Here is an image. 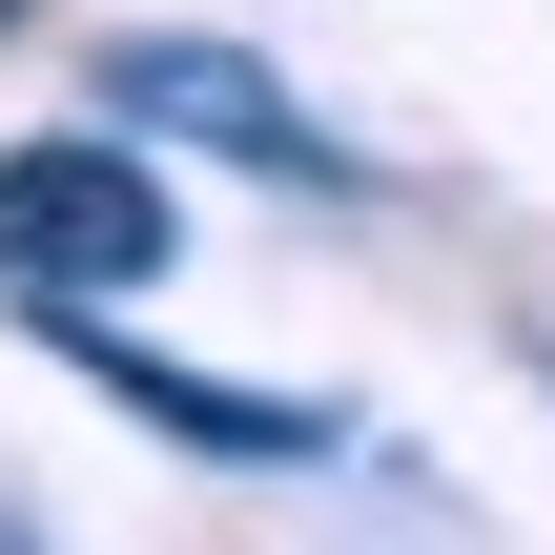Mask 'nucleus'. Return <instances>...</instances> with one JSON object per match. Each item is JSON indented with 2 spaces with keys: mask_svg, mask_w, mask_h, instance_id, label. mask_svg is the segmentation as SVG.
Listing matches in <instances>:
<instances>
[{
  "mask_svg": "<svg viewBox=\"0 0 555 555\" xmlns=\"http://www.w3.org/2000/svg\"><path fill=\"white\" fill-rule=\"evenodd\" d=\"M165 268V185L144 144H0V288L21 309H103Z\"/></svg>",
  "mask_w": 555,
  "mask_h": 555,
  "instance_id": "1",
  "label": "nucleus"
},
{
  "mask_svg": "<svg viewBox=\"0 0 555 555\" xmlns=\"http://www.w3.org/2000/svg\"><path fill=\"white\" fill-rule=\"evenodd\" d=\"M103 124H144V144H227V165H268V185H350V144H330L247 41H124V62H103Z\"/></svg>",
  "mask_w": 555,
  "mask_h": 555,
  "instance_id": "2",
  "label": "nucleus"
},
{
  "mask_svg": "<svg viewBox=\"0 0 555 555\" xmlns=\"http://www.w3.org/2000/svg\"><path fill=\"white\" fill-rule=\"evenodd\" d=\"M41 350H62L82 391H124L144 433H185V453H227V474H309V453H330V433H309L288 391H206V371H165V350H124L103 309H41Z\"/></svg>",
  "mask_w": 555,
  "mask_h": 555,
  "instance_id": "3",
  "label": "nucleus"
},
{
  "mask_svg": "<svg viewBox=\"0 0 555 555\" xmlns=\"http://www.w3.org/2000/svg\"><path fill=\"white\" fill-rule=\"evenodd\" d=\"M0 21H21V0H0Z\"/></svg>",
  "mask_w": 555,
  "mask_h": 555,
  "instance_id": "4",
  "label": "nucleus"
}]
</instances>
